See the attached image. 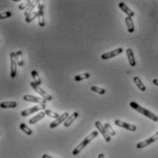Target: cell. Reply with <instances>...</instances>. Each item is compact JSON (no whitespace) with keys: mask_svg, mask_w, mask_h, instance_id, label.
Masks as SVG:
<instances>
[{"mask_svg":"<svg viewBox=\"0 0 158 158\" xmlns=\"http://www.w3.org/2000/svg\"><path fill=\"white\" fill-rule=\"evenodd\" d=\"M45 107H46L45 104H42V105H39V106H34L32 108H29V109H27L25 110H22L20 114H21L22 117H26V116H29V115L34 113V112H37V111L45 110Z\"/></svg>","mask_w":158,"mask_h":158,"instance_id":"6","label":"cell"},{"mask_svg":"<svg viewBox=\"0 0 158 158\" xmlns=\"http://www.w3.org/2000/svg\"><path fill=\"white\" fill-rule=\"evenodd\" d=\"M126 54H127V57H128V61L130 63V65L132 66V67L135 66L136 62H135V58H134V54H133V51L131 48H128L126 50Z\"/></svg>","mask_w":158,"mask_h":158,"instance_id":"13","label":"cell"},{"mask_svg":"<svg viewBox=\"0 0 158 158\" xmlns=\"http://www.w3.org/2000/svg\"><path fill=\"white\" fill-rule=\"evenodd\" d=\"M68 117H69V114L67 113V112H64V113H63L62 115H60V117L58 118V119H56L55 120H54L51 122V123L50 124V128L51 129H54V128H56L58 125H60L63 121H65L67 119H68Z\"/></svg>","mask_w":158,"mask_h":158,"instance_id":"9","label":"cell"},{"mask_svg":"<svg viewBox=\"0 0 158 158\" xmlns=\"http://www.w3.org/2000/svg\"><path fill=\"white\" fill-rule=\"evenodd\" d=\"M90 90L93 91V92H96L98 94H100V95H104L105 93H106V90H105L104 88H101V87H98V86H91L90 87Z\"/></svg>","mask_w":158,"mask_h":158,"instance_id":"25","label":"cell"},{"mask_svg":"<svg viewBox=\"0 0 158 158\" xmlns=\"http://www.w3.org/2000/svg\"><path fill=\"white\" fill-rule=\"evenodd\" d=\"M133 82L135 83V85H137V87L138 88L141 90V91H145L146 90V86L143 84V82H142V80L140 79V77L139 76H134L133 77Z\"/></svg>","mask_w":158,"mask_h":158,"instance_id":"20","label":"cell"},{"mask_svg":"<svg viewBox=\"0 0 158 158\" xmlns=\"http://www.w3.org/2000/svg\"><path fill=\"white\" fill-rule=\"evenodd\" d=\"M19 65L17 62L16 52H11L10 54V76L11 78H15L17 76V66Z\"/></svg>","mask_w":158,"mask_h":158,"instance_id":"4","label":"cell"},{"mask_svg":"<svg viewBox=\"0 0 158 158\" xmlns=\"http://www.w3.org/2000/svg\"><path fill=\"white\" fill-rule=\"evenodd\" d=\"M0 107L2 109H15L17 107V103L16 101H6V102H1Z\"/></svg>","mask_w":158,"mask_h":158,"instance_id":"15","label":"cell"},{"mask_svg":"<svg viewBox=\"0 0 158 158\" xmlns=\"http://www.w3.org/2000/svg\"><path fill=\"white\" fill-rule=\"evenodd\" d=\"M41 4V1L40 0H36V1H33V3H32V5L30 6V7H29L28 8H27V10L24 12V15H25V17H27L29 15H30L32 12H34L33 10L35 9V8H36L37 6L39 7V5Z\"/></svg>","mask_w":158,"mask_h":158,"instance_id":"18","label":"cell"},{"mask_svg":"<svg viewBox=\"0 0 158 158\" xmlns=\"http://www.w3.org/2000/svg\"><path fill=\"white\" fill-rule=\"evenodd\" d=\"M12 13L10 11H6V12H3L1 15H0V20H5L7 17H11Z\"/></svg>","mask_w":158,"mask_h":158,"instance_id":"30","label":"cell"},{"mask_svg":"<svg viewBox=\"0 0 158 158\" xmlns=\"http://www.w3.org/2000/svg\"><path fill=\"white\" fill-rule=\"evenodd\" d=\"M104 127H105V129H106L107 132H108L110 136H115V135H116V132L112 129V127L110 126V123H105V124H104Z\"/></svg>","mask_w":158,"mask_h":158,"instance_id":"26","label":"cell"},{"mask_svg":"<svg viewBox=\"0 0 158 158\" xmlns=\"http://www.w3.org/2000/svg\"><path fill=\"white\" fill-rule=\"evenodd\" d=\"M32 3H33V1H30V0H28V1H25V2L21 3V4L19 6V8H20V10L27 9L29 7H30V6L32 5Z\"/></svg>","mask_w":158,"mask_h":158,"instance_id":"28","label":"cell"},{"mask_svg":"<svg viewBox=\"0 0 158 158\" xmlns=\"http://www.w3.org/2000/svg\"><path fill=\"white\" fill-rule=\"evenodd\" d=\"M16 56H17V62L19 66H23L24 62H23V54L21 51H17L16 52Z\"/></svg>","mask_w":158,"mask_h":158,"instance_id":"21","label":"cell"},{"mask_svg":"<svg viewBox=\"0 0 158 158\" xmlns=\"http://www.w3.org/2000/svg\"><path fill=\"white\" fill-rule=\"evenodd\" d=\"M44 112H45V114H46L47 116H49V117H51V118H52V119H58V118L60 117V115H59L58 113L54 112V111H51V110H45Z\"/></svg>","mask_w":158,"mask_h":158,"instance_id":"29","label":"cell"},{"mask_svg":"<svg viewBox=\"0 0 158 158\" xmlns=\"http://www.w3.org/2000/svg\"><path fill=\"white\" fill-rule=\"evenodd\" d=\"M153 84H154L155 85L158 86V79H153Z\"/></svg>","mask_w":158,"mask_h":158,"instance_id":"32","label":"cell"},{"mask_svg":"<svg viewBox=\"0 0 158 158\" xmlns=\"http://www.w3.org/2000/svg\"><path fill=\"white\" fill-rule=\"evenodd\" d=\"M157 140H158V132H155V133H154L153 136H151L150 138H148L147 140H145V141H143V142H141V143H138L137 145H136V147H137L138 149H143V148H144V147L150 145L151 144L154 143L155 141H157Z\"/></svg>","mask_w":158,"mask_h":158,"instance_id":"5","label":"cell"},{"mask_svg":"<svg viewBox=\"0 0 158 158\" xmlns=\"http://www.w3.org/2000/svg\"><path fill=\"white\" fill-rule=\"evenodd\" d=\"M123 51V49H122L121 47L119 48H117L116 50L112 51H109V52H106V54H103L101 55V59L103 60H108V59H110V58H113L119 54H120L121 52Z\"/></svg>","mask_w":158,"mask_h":158,"instance_id":"8","label":"cell"},{"mask_svg":"<svg viewBox=\"0 0 158 158\" xmlns=\"http://www.w3.org/2000/svg\"><path fill=\"white\" fill-rule=\"evenodd\" d=\"M114 123L119 126V127H121V128H124L128 131H131V132H135L136 131V126L135 125H132V124H129L125 121H122V120H119V119H116L114 120Z\"/></svg>","mask_w":158,"mask_h":158,"instance_id":"10","label":"cell"},{"mask_svg":"<svg viewBox=\"0 0 158 158\" xmlns=\"http://www.w3.org/2000/svg\"><path fill=\"white\" fill-rule=\"evenodd\" d=\"M20 128L22 132H24L27 135H31L32 134V131L30 130V128H29L25 123H21L20 125Z\"/></svg>","mask_w":158,"mask_h":158,"instance_id":"27","label":"cell"},{"mask_svg":"<svg viewBox=\"0 0 158 158\" xmlns=\"http://www.w3.org/2000/svg\"><path fill=\"white\" fill-rule=\"evenodd\" d=\"M104 157H105V156H104V153H99L98 158H104Z\"/></svg>","mask_w":158,"mask_h":158,"instance_id":"33","label":"cell"},{"mask_svg":"<svg viewBox=\"0 0 158 158\" xmlns=\"http://www.w3.org/2000/svg\"><path fill=\"white\" fill-rule=\"evenodd\" d=\"M37 17H39V11H38V10L34 11V12H32L30 15H29V16L26 17V22H27V23H30L31 21H33L35 19H36Z\"/></svg>","mask_w":158,"mask_h":158,"instance_id":"23","label":"cell"},{"mask_svg":"<svg viewBox=\"0 0 158 158\" xmlns=\"http://www.w3.org/2000/svg\"><path fill=\"white\" fill-rule=\"evenodd\" d=\"M30 85H31V87L32 88L36 91L38 94H40L44 99H46L47 101H51V100H52V97L50 95V94H48L46 91H44L42 87L39 85H37L35 82H30Z\"/></svg>","mask_w":158,"mask_h":158,"instance_id":"3","label":"cell"},{"mask_svg":"<svg viewBox=\"0 0 158 158\" xmlns=\"http://www.w3.org/2000/svg\"><path fill=\"white\" fill-rule=\"evenodd\" d=\"M43 4H40L39 5V17H38V20H39V25L41 27H44L45 26V19H44V12H43Z\"/></svg>","mask_w":158,"mask_h":158,"instance_id":"12","label":"cell"},{"mask_svg":"<svg viewBox=\"0 0 158 158\" xmlns=\"http://www.w3.org/2000/svg\"><path fill=\"white\" fill-rule=\"evenodd\" d=\"M98 131H94V132H92L87 137H85V139H84V141H82V143H80L74 150H73V154L74 155H77L87 144H88L91 141H93V140L96 138V137H98Z\"/></svg>","mask_w":158,"mask_h":158,"instance_id":"1","label":"cell"},{"mask_svg":"<svg viewBox=\"0 0 158 158\" xmlns=\"http://www.w3.org/2000/svg\"><path fill=\"white\" fill-rule=\"evenodd\" d=\"M23 99L26 100V101H30V102H35V103H40L41 105L42 104H46V99L44 98H37V97H34V96H31V95H25L23 97Z\"/></svg>","mask_w":158,"mask_h":158,"instance_id":"11","label":"cell"},{"mask_svg":"<svg viewBox=\"0 0 158 158\" xmlns=\"http://www.w3.org/2000/svg\"><path fill=\"white\" fill-rule=\"evenodd\" d=\"M125 22H126V25H127V29H128V32L130 33H132L134 32V23H133V20L132 19V17H125Z\"/></svg>","mask_w":158,"mask_h":158,"instance_id":"16","label":"cell"},{"mask_svg":"<svg viewBox=\"0 0 158 158\" xmlns=\"http://www.w3.org/2000/svg\"><path fill=\"white\" fill-rule=\"evenodd\" d=\"M130 106H131L133 110H135L136 111H138L139 113H141V114H143L144 116L148 117L149 119H151L153 121H155V122L158 121V117H157L154 113H153L152 111H150V110H146V109L141 107V106H140V105H138L136 102H133V101L131 102V103H130Z\"/></svg>","mask_w":158,"mask_h":158,"instance_id":"2","label":"cell"},{"mask_svg":"<svg viewBox=\"0 0 158 158\" xmlns=\"http://www.w3.org/2000/svg\"><path fill=\"white\" fill-rule=\"evenodd\" d=\"M45 115H46V114H45L44 111H41L40 113H38L35 117H33V118H31L30 119H29V124H35V123H37V122H38L39 120H41Z\"/></svg>","mask_w":158,"mask_h":158,"instance_id":"19","label":"cell"},{"mask_svg":"<svg viewBox=\"0 0 158 158\" xmlns=\"http://www.w3.org/2000/svg\"><path fill=\"white\" fill-rule=\"evenodd\" d=\"M119 8H120L122 11L127 14V17H132L134 16V12H133L132 10H131V9L126 6L125 3H123V2L119 3Z\"/></svg>","mask_w":158,"mask_h":158,"instance_id":"14","label":"cell"},{"mask_svg":"<svg viewBox=\"0 0 158 158\" xmlns=\"http://www.w3.org/2000/svg\"><path fill=\"white\" fill-rule=\"evenodd\" d=\"M95 126L97 128V130L103 135L104 139L106 140V142H110V135L107 132L106 129H105V127L102 125V123L100 121H96L95 122Z\"/></svg>","mask_w":158,"mask_h":158,"instance_id":"7","label":"cell"},{"mask_svg":"<svg viewBox=\"0 0 158 158\" xmlns=\"http://www.w3.org/2000/svg\"><path fill=\"white\" fill-rule=\"evenodd\" d=\"M42 157V158H54V157H51V156H50V155H48V154H43Z\"/></svg>","mask_w":158,"mask_h":158,"instance_id":"31","label":"cell"},{"mask_svg":"<svg viewBox=\"0 0 158 158\" xmlns=\"http://www.w3.org/2000/svg\"><path fill=\"white\" fill-rule=\"evenodd\" d=\"M90 77V75L89 73H84L82 75H77L75 76V81L76 82H79L81 80H85V79H88Z\"/></svg>","mask_w":158,"mask_h":158,"instance_id":"24","label":"cell"},{"mask_svg":"<svg viewBox=\"0 0 158 158\" xmlns=\"http://www.w3.org/2000/svg\"><path fill=\"white\" fill-rule=\"evenodd\" d=\"M31 77H32V79L34 80L33 82H35L37 85H42V80H41V78H40V76H39V74L35 71V70H33V71H31Z\"/></svg>","mask_w":158,"mask_h":158,"instance_id":"22","label":"cell"},{"mask_svg":"<svg viewBox=\"0 0 158 158\" xmlns=\"http://www.w3.org/2000/svg\"><path fill=\"white\" fill-rule=\"evenodd\" d=\"M78 117V112H74L71 116H69L68 119L64 122V127H69L70 125H71L73 122L76 119V118Z\"/></svg>","mask_w":158,"mask_h":158,"instance_id":"17","label":"cell"}]
</instances>
